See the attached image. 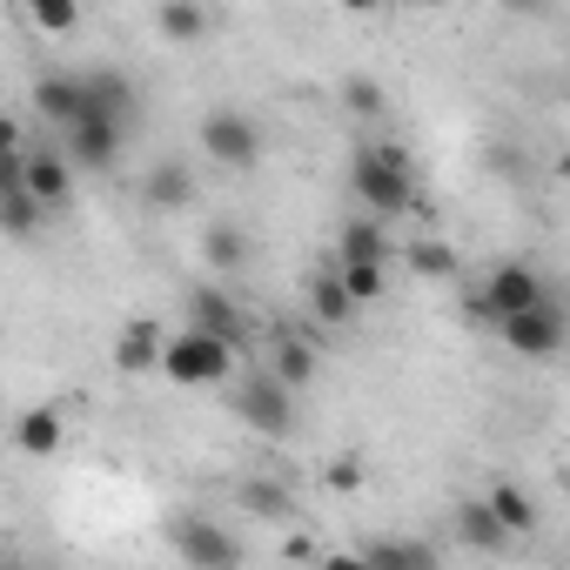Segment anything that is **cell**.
I'll use <instances>...</instances> for the list:
<instances>
[{"mask_svg":"<svg viewBox=\"0 0 570 570\" xmlns=\"http://www.w3.org/2000/svg\"><path fill=\"white\" fill-rule=\"evenodd\" d=\"M350 188H356V202L370 208V215H410L416 208V161H410V148L403 141H363L356 148V161H350Z\"/></svg>","mask_w":570,"mask_h":570,"instance_id":"1","label":"cell"},{"mask_svg":"<svg viewBox=\"0 0 570 570\" xmlns=\"http://www.w3.org/2000/svg\"><path fill=\"white\" fill-rule=\"evenodd\" d=\"M161 376L168 383H222V376H235V343H222L215 330H181V336H161Z\"/></svg>","mask_w":570,"mask_h":570,"instance_id":"2","label":"cell"},{"mask_svg":"<svg viewBox=\"0 0 570 570\" xmlns=\"http://www.w3.org/2000/svg\"><path fill=\"white\" fill-rule=\"evenodd\" d=\"M550 296V282L530 268V262H497L476 289H463V309L476 316V323H503L510 309H530V303H543Z\"/></svg>","mask_w":570,"mask_h":570,"instance_id":"3","label":"cell"},{"mask_svg":"<svg viewBox=\"0 0 570 570\" xmlns=\"http://www.w3.org/2000/svg\"><path fill=\"white\" fill-rule=\"evenodd\" d=\"M235 416L255 430V436H268V443H282L296 430V390H282L268 370H255L242 390H235Z\"/></svg>","mask_w":570,"mask_h":570,"instance_id":"4","label":"cell"},{"mask_svg":"<svg viewBox=\"0 0 570 570\" xmlns=\"http://www.w3.org/2000/svg\"><path fill=\"white\" fill-rule=\"evenodd\" d=\"M497 330H503V343H510L523 363H550V356L563 350V309H557V296H543V303H530V309H510Z\"/></svg>","mask_w":570,"mask_h":570,"instance_id":"5","label":"cell"},{"mask_svg":"<svg viewBox=\"0 0 570 570\" xmlns=\"http://www.w3.org/2000/svg\"><path fill=\"white\" fill-rule=\"evenodd\" d=\"M195 141H202V155L222 161V168H255V161H262V128H255L242 108H215Z\"/></svg>","mask_w":570,"mask_h":570,"instance_id":"6","label":"cell"},{"mask_svg":"<svg viewBox=\"0 0 570 570\" xmlns=\"http://www.w3.org/2000/svg\"><path fill=\"white\" fill-rule=\"evenodd\" d=\"M168 543H175V557L195 563V570H228V563H242V543H235L222 523H208V517H175V523H168Z\"/></svg>","mask_w":570,"mask_h":570,"instance_id":"7","label":"cell"},{"mask_svg":"<svg viewBox=\"0 0 570 570\" xmlns=\"http://www.w3.org/2000/svg\"><path fill=\"white\" fill-rule=\"evenodd\" d=\"M121 135H128V121L81 108V115L68 121V155H75L88 175H101V168H115V161H121Z\"/></svg>","mask_w":570,"mask_h":570,"instance_id":"8","label":"cell"},{"mask_svg":"<svg viewBox=\"0 0 570 570\" xmlns=\"http://www.w3.org/2000/svg\"><path fill=\"white\" fill-rule=\"evenodd\" d=\"M188 323H195V330H215V336H222V343H235V350L255 336L248 309H242L228 289H215V282H195V289H188Z\"/></svg>","mask_w":570,"mask_h":570,"instance_id":"9","label":"cell"},{"mask_svg":"<svg viewBox=\"0 0 570 570\" xmlns=\"http://www.w3.org/2000/svg\"><path fill=\"white\" fill-rule=\"evenodd\" d=\"M75 81H81V108L115 115V121H135L141 95H135V81H128L121 68H88V75H75Z\"/></svg>","mask_w":570,"mask_h":570,"instance_id":"10","label":"cell"},{"mask_svg":"<svg viewBox=\"0 0 570 570\" xmlns=\"http://www.w3.org/2000/svg\"><path fill=\"white\" fill-rule=\"evenodd\" d=\"M21 188H28L41 208H68V195H75V168H68L61 155L35 148V155H21Z\"/></svg>","mask_w":570,"mask_h":570,"instance_id":"11","label":"cell"},{"mask_svg":"<svg viewBox=\"0 0 570 570\" xmlns=\"http://www.w3.org/2000/svg\"><path fill=\"white\" fill-rule=\"evenodd\" d=\"M208 28H215L208 0H161V8H155V35L168 48H195V41H208Z\"/></svg>","mask_w":570,"mask_h":570,"instance_id":"12","label":"cell"},{"mask_svg":"<svg viewBox=\"0 0 570 570\" xmlns=\"http://www.w3.org/2000/svg\"><path fill=\"white\" fill-rule=\"evenodd\" d=\"M141 202L148 208H188L195 202V168L188 161H155L141 175Z\"/></svg>","mask_w":570,"mask_h":570,"instance_id":"13","label":"cell"},{"mask_svg":"<svg viewBox=\"0 0 570 570\" xmlns=\"http://www.w3.org/2000/svg\"><path fill=\"white\" fill-rule=\"evenodd\" d=\"M115 370H121V376L161 370V330H155V323H128V330L115 336Z\"/></svg>","mask_w":570,"mask_h":570,"instance_id":"14","label":"cell"},{"mask_svg":"<svg viewBox=\"0 0 570 570\" xmlns=\"http://www.w3.org/2000/svg\"><path fill=\"white\" fill-rule=\"evenodd\" d=\"M336 255H356V262H390V255H396V242H390L383 215H356V222H343Z\"/></svg>","mask_w":570,"mask_h":570,"instance_id":"15","label":"cell"},{"mask_svg":"<svg viewBox=\"0 0 570 570\" xmlns=\"http://www.w3.org/2000/svg\"><path fill=\"white\" fill-rule=\"evenodd\" d=\"M483 503H490V517H497L510 537H530V530H537V497H530L523 483H510V476H503V483H490V497H483Z\"/></svg>","mask_w":570,"mask_h":570,"instance_id":"16","label":"cell"},{"mask_svg":"<svg viewBox=\"0 0 570 570\" xmlns=\"http://www.w3.org/2000/svg\"><path fill=\"white\" fill-rule=\"evenodd\" d=\"M35 108H41L55 128H68V121L81 115V81H75V75H41V81H35Z\"/></svg>","mask_w":570,"mask_h":570,"instance_id":"17","label":"cell"},{"mask_svg":"<svg viewBox=\"0 0 570 570\" xmlns=\"http://www.w3.org/2000/svg\"><path fill=\"white\" fill-rule=\"evenodd\" d=\"M268 376H275L282 390H309V383H316V350H309V343H275V350H268Z\"/></svg>","mask_w":570,"mask_h":570,"instance_id":"18","label":"cell"},{"mask_svg":"<svg viewBox=\"0 0 570 570\" xmlns=\"http://www.w3.org/2000/svg\"><path fill=\"white\" fill-rule=\"evenodd\" d=\"M242 510L262 517V523H289V517H296V497L282 490V483H268V476H248V483H242Z\"/></svg>","mask_w":570,"mask_h":570,"instance_id":"19","label":"cell"},{"mask_svg":"<svg viewBox=\"0 0 570 570\" xmlns=\"http://www.w3.org/2000/svg\"><path fill=\"white\" fill-rule=\"evenodd\" d=\"M336 282L343 296L363 309V303H383V262H356V255H336Z\"/></svg>","mask_w":570,"mask_h":570,"instance_id":"20","label":"cell"},{"mask_svg":"<svg viewBox=\"0 0 570 570\" xmlns=\"http://www.w3.org/2000/svg\"><path fill=\"white\" fill-rule=\"evenodd\" d=\"M202 255H208V268L235 275V268H248V235H242L235 222H215V228L202 235Z\"/></svg>","mask_w":570,"mask_h":570,"instance_id":"21","label":"cell"},{"mask_svg":"<svg viewBox=\"0 0 570 570\" xmlns=\"http://www.w3.org/2000/svg\"><path fill=\"white\" fill-rule=\"evenodd\" d=\"M14 443H21L28 456H55V450H61V410H28V416L14 423Z\"/></svg>","mask_w":570,"mask_h":570,"instance_id":"22","label":"cell"},{"mask_svg":"<svg viewBox=\"0 0 570 570\" xmlns=\"http://www.w3.org/2000/svg\"><path fill=\"white\" fill-rule=\"evenodd\" d=\"M456 530H463V543H476V550H503V543H510V530L490 517L483 497H476V503H456Z\"/></svg>","mask_w":570,"mask_h":570,"instance_id":"23","label":"cell"},{"mask_svg":"<svg viewBox=\"0 0 570 570\" xmlns=\"http://www.w3.org/2000/svg\"><path fill=\"white\" fill-rule=\"evenodd\" d=\"M41 215H48V208H41L28 188H8V195H0V235H14V242H35Z\"/></svg>","mask_w":570,"mask_h":570,"instance_id":"24","label":"cell"},{"mask_svg":"<svg viewBox=\"0 0 570 570\" xmlns=\"http://www.w3.org/2000/svg\"><path fill=\"white\" fill-rule=\"evenodd\" d=\"M403 255H410V268H416L423 282H456V268H463V262L450 255V242H436V235H423V242H410Z\"/></svg>","mask_w":570,"mask_h":570,"instance_id":"25","label":"cell"},{"mask_svg":"<svg viewBox=\"0 0 570 570\" xmlns=\"http://www.w3.org/2000/svg\"><path fill=\"white\" fill-rule=\"evenodd\" d=\"M309 309H316V316H323L330 330H343V323L356 316V303L343 296V282H336V268H323V275L309 282Z\"/></svg>","mask_w":570,"mask_h":570,"instance_id":"26","label":"cell"},{"mask_svg":"<svg viewBox=\"0 0 570 570\" xmlns=\"http://www.w3.org/2000/svg\"><path fill=\"white\" fill-rule=\"evenodd\" d=\"M28 14L41 35H75L81 28V0H28Z\"/></svg>","mask_w":570,"mask_h":570,"instance_id":"27","label":"cell"},{"mask_svg":"<svg viewBox=\"0 0 570 570\" xmlns=\"http://www.w3.org/2000/svg\"><path fill=\"white\" fill-rule=\"evenodd\" d=\"M343 115H356V121H376V115H383V81H370V75H350V81H343Z\"/></svg>","mask_w":570,"mask_h":570,"instance_id":"28","label":"cell"},{"mask_svg":"<svg viewBox=\"0 0 570 570\" xmlns=\"http://www.w3.org/2000/svg\"><path fill=\"white\" fill-rule=\"evenodd\" d=\"M363 563H423V570H430V563H436V550H430V543H370V550H363Z\"/></svg>","mask_w":570,"mask_h":570,"instance_id":"29","label":"cell"},{"mask_svg":"<svg viewBox=\"0 0 570 570\" xmlns=\"http://www.w3.org/2000/svg\"><path fill=\"white\" fill-rule=\"evenodd\" d=\"M330 490H363V463L356 456H336L330 463Z\"/></svg>","mask_w":570,"mask_h":570,"instance_id":"30","label":"cell"},{"mask_svg":"<svg viewBox=\"0 0 570 570\" xmlns=\"http://www.w3.org/2000/svg\"><path fill=\"white\" fill-rule=\"evenodd\" d=\"M21 148H28L21 121H14V115H0V155H21Z\"/></svg>","mask_w":570,"mask_h":570,"instance_id":"31","label":"cell"},{"mask_svg":"<svg viewBox=\"0 0 570 570\" xmlns=\"http://www.w3.org/2000/svg\"><path fill=\"white\" fill-rule=\"evenodd\" d=\"M21 155H28V148H21ZM21 155H0V195L21 188Z\"/></svg>","mask_w":570,"mask_h":570,"instance_id":"32","label":"cell"},{"mask_svg":"<svg viewBox=\"0 0 570 570\" xmlns=\"http://www.w3.org/2000/svg\"><path fill=\"white\" fill-rule=\"evenodd\" d=\"M336 8H350V14H376L383 0H336Z\"/></svg>","mask_w":570,"mask_h":570,"instance_id":"33","label":"cell"},{"mask_svg":"<svg viewBox=\"0 0 570 570\" xmlns=\"http://www.w3.org/2000/svg\"><path fill=\"white\" fill-rule=\"evenodd\" d=\"M503 8H517V14H543L550 0H503Z\"/></svg>","mask_w":570,"mask_h":570,"instance_id":"34","label":"cell"},{"mask_svg":"<svg viewBox=\"0 0 570 570\" xmlns=\"http://www.w3.org/2000/svg\"><path fill=\"white\" fill-rule=\"evenodd\" d=\"M416 8H450V0H416Z\"/></svg>","mask_w":570,"mask_h":570,"instance_id":"35","label":"cell"}]
</instances>
